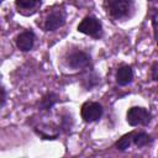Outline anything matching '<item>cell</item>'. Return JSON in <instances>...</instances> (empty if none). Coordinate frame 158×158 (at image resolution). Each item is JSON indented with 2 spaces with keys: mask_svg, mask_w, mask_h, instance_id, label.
<instances>
[{
  "mask_svg": "<svg viewBox=\"0 0 158 158\" xmlns=\"http://www.w3.org/2000/svg\"><path fill=\"white\" fill-rule=\"evenodd\" d=\"M148 1H153V0H148Z\"/></svg>",
  "mask_w": 158,
  "mask_h": 158,
  "instance_id": "obj_16",
  "label": "cell"
},
{
  "mask_svg": "<svg viewBox=\"0 0 158 158\" xmlns=\"http://www.w3.org/2000/svg\"><path fill=\"white\" fill-rule=\"evenodd\" d=\"M126 120L131 126H137V125L146 126L151 121V114L143 107L135 106V107H131L127 111Z\"/></svg>",
  "mask_w": 158,
  "mask_h": 158,
  "instance_id": "obj_2",
  "label": "cell"
},
{
  "mask_svg": "<svg viewBox=\"0 0 158 158\" xmlns=\"http://www.w3.org/2000/svg\"><path fill=\"white\" fill-rule=\"evenodd\" d=\"M133 136H135V132H130V133L123 135V136L116 142V148L120 149V151H125V149L130 148L131 143H133Z\"/></svg>",
  "mask_w": 158,
  "mask_h": 158,
  "instance_id": "obj_10",
  "label": "cell"
},
{
  "mask_svg": "<svg viewBox=\"0 0 158 158\" xmlns=\"http://www.w3.org/2000/svg\"><path fill=\"white\" fill-rule=\"evenodd\" d=\"M0 1H4V0H0Z\"/></svg>",
  "mask_w": 158,
  "mask_h": 158,
  "instance_id": "obj_17",
  "label": "cell"
},
{
  "mask_svg": "<svg viewBox=\"0 0 158 158\" xmlns=\"http://www.w3.org/2000/svg\"><path fill=\"white\" fill-rule=\"evenodd\" d=\"M133 79V72L132 68L128 65H123L121 68H118L117 73H116V81L120 85H127L132 81Z\"/></svg>",
  "mask_w": 158,
  "mask_h": 158,
  "instance_id": "obj_8",
  "label": "cell"
},
{
  "mask_svg": "<svg viewBox=\"0 0 158 158\" xmlns=\"http://www.w3.org/2000/svg\"><path fill=\"white\" fill-rule=\"evenodd\" d=\"M107 12L114 19H122L128 15L133 7L132 0H106L105 2Z\"/></svg>",
  "mask_w": 158,
  "mask_h": 158,
  "instance_id": "obj_1",
  "label": "cell"
},
{
  "mask_svg": "<svg viewBox=\"0 0 158 158\" xmlns=\"http://www.w3.org/2000/svg\"><path fill=\"white\" fill-rule=\"evenodd\" d=\"M38 2H41V0H16V6L20 9H32Z\"/></svg>",
  "mask_w": 158,
  "mask_h": 158,
  "instance_id": "obj_12",
  "label": "cell"
},
{
  "mask_svg": "<svg viewBox=\"0 0 158 158\" xmlns=\"http://www.w3.org/2000/svg\"><path fill=\"white\" fill-rule=\"evenodd\" d=\"M151 77L153 80L158 81V62L153 63V65L151 67Z\"/></svg>",
  "mask_w": 158,
  "mask_h": 158,
  "instance_id": "obj_13",
  "label": "cell"
},
{
  "mask_svg": "<svg viewBox=\"0 0 158 158\" xmlns=\"http://www.w3.org/2000/svg\"><path fill=\"white\" fill-rule=\"evenodd\" d=\"M5 100H6V93H5V88H4V86H1V106H4Z\"/></svg>",
  "mask_w": 158,
  "mask_h": 158,
  "instance_id": "obj_15",
  "label": "cell"
},
{
  "mask_svg": "<svg viewBox=\"0 0 158 158\" xmlns=\"http://www.w3.org/2000/svg\"><path fill=\"white\" fill-rule=\"evenodd\" d=\"M152 22H153V27H154V36H156L157 44H158V12H156V15L153 16Z\"/></svg>",
  "mask_w": 158,
  "mask_h": 158,
  "instance_id": "obj_14",
  "label": "cell"
},
{
  "mask_svg": "<svg viewBox=\"0 0 158 158\" xmlns=\"http://www.w3.org/2000/svg\"><path fill=\"white\" fill-rule=\"evenodd\" d=\"M33 42H35V35L32 31H25L16 37V46L19 49L23 52L32 49Z\"/></svg>",
  "mask_w": 158,
  "mask_h": 158,
  "instance_id": "obj_7",
  "label": "cell"
},
{
  "mask_svg": "<svg viewBox=\"0 0 158 158\" xmlns=\"http://www.w3.org/2000/svg\"><path fill=\"white\" fill-rule=\"evenodd\" d=\"M78 31L84 35L98 37L101 33V22L94 16H88L78 25Z\"/></svg>",
  "mask_w": 158,
  "mask_h": 158,
  "instance_id": "obj_3",
  "label": "cell"
},
{
  "mask_svg": "<svg viewBox=\"0 0 158 158\" xmlns=\"http://www.w3.org/2000/svg\"><path fill=\"white\" fill-rule=\"evenodd\" d=\"M152 142V138L149 137V135L144 133V132H138L136 133L135 132V136H133V143L137 146V147H144L147 146L148 143Z\"/></svg>",
  "mask_w": 158,
  "mask_h": 158,
  "instance_id": "obj_11",
  "label": "cell"
},
{
  "mask_svg": "<svg viewBox=\"0 0 158 158\" xmlns=\"http://www.w3.org/2000/svg\"><path fill=\"white\" fill-rule=\"evenodd\" d=\"M67 63L73 69H81L90 63V57L84 52H74L68 57Z\"/></svg>",
  "mask_w": 158,
  "mask_h": 158,
  "instance_id": "obj_5",
  "label": "cell"
},
{
  "mask_svg": "<svg viewBox=\"0 0 158 158\" xmlns=\"http://www.w3.org/2000/svg\"><path fill=\"white\" fill-rule=\"evenodd\" d=\"M64 22H65L64 14L62 11H54V12H52L47 16L46 22H44V28L47 31H54L58 27L63 26Z\"/></svg>",
  "mask_w": 158,
  "mask_h": 158,
  "instance_id": "obj_6",
  "label": "cell"
},
{
  "mask_svg": "<svg viewBox=\"0 0 158 158\" xmlns=\"http://www.w3.org/2000/svg\"><path fill=\"white\" fill-rule=\"evenodd\" d=\"M80 115L85 122H94L101 117L102 107L99 102H85L81 106Z\"/></svg>",
  "mask_w": 158,
  "mask_h": 158,
  "instance_id": "obj_4",
  "label": "cell"
},
{
  "mask_svg": "<svg viewBox=\"0 0 158 158\" xmlns=\"http://www.w3.org/2000/svg\"><path fill=\"white\" fill-rule=\"evenodd\" d=\"M59 100V96L56 93H47L40 101V110H49Z\"/></svg>",
  "mask_w": 158,
  "mask_h": 158,
  "instance_id": "obj_9",
  "label": "cell"
}]
</instances>
